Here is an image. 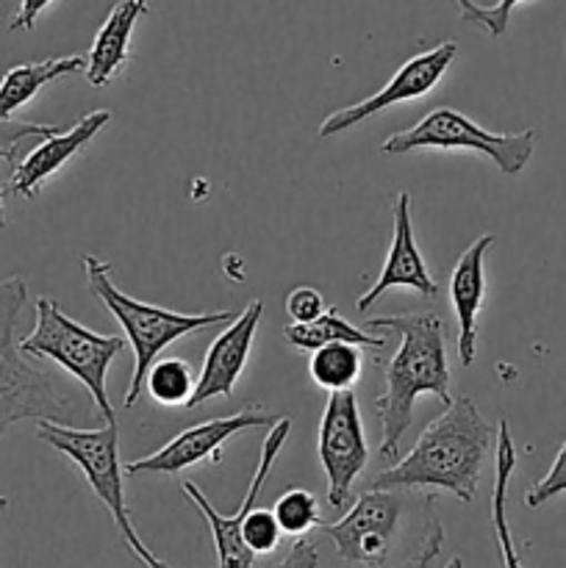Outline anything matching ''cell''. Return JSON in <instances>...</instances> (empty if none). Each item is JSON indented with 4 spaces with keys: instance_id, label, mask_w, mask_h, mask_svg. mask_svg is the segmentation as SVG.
<instances>
[{
    "instance_id": "obj_1",
    "label": "cell",
    "mask_w": 566,
    "mask_h": 568,
    "mask_svg": "<svg viewBox=\"0 0 566 568\" xmlns=\"http://www.w3.org/2000/svg\"><path fill=\"white\" fill-rule=\"evenodd\" d=\"M320 530L344 564L364 568H431L444 547L436 497L416 488H364L342 519Z\"/></svg>"
},
{
    "instance_id": "obj_2",
    "label": "cell",
    "mask_w": 566,
    "mask_h": 568,
    "mask_svg": "<svg viewBox=\"0 0 566 568\" xmlns=\"http://www.w3.org/2000/svg\"><path fill=\"white\" fill-rule=\"evenodd\" d=\"M370 331H386L400 338L392 361L386 366V392L375 399V414L381 422V460H394L405 433L414 425V405L422 394H433L444 405L453 403L447 366V322L438 314H386L366 316Z\"/></svg>"
},
{
    "instance_id": "obj_3",
    "label": "cell",
    "mask_w": 566,
    "mask_h": 568,
    "mask_svg": "<svg viewBox=\"0 0 566 568\" xmlns=\"http://www.w3.org/2000/svg\"><path fill=\"white\" fill-rule=\"evenodd\" d=\"M492 449L494 427L469 397H458L422 430L414 449L403 460L372 477L366 488L447 491L469 505L475 503Z\"/></svg>"
},
{
    "instance_id": "obj_4",
    "label": "cell",
    "mask_w": 566,
    "mask_h": 568,
    "mask_svg": "<svg viewBox=\"0 0 566 568\" xmlns=\"http://www.w3.org/2000/svg\"><path fill=\"white\" fill-rule=\"evenodd\" d=\"M28 303V283L20 275L0 281V438L17 422H53L61 427L94 430L105 419L87 392L48 369L28 364L17 342V320Z\"/></svg>"
},
{
    "instance_id": "obj_5",
    "label": "cell",
    "mask_w": 566,
    "mask_h": 568,
    "mask_svg": "<svg viewBox=\"0 0 566 568\" xmlns=\"http://www.w3.org/2000/svg\"><path fill=\"white\" fill-rule=\"evenodd\" d=\"M83 272H87L89 292L111 311L120 327L125 331V342L133 349V375L128 383V392L122 397L125 408H133L139 397L144 394V377H148L150 366L159 361L161 349L170 344L181 342L189 333L209 331V327L225 325V322L236 320L239 311H209V314H178V311H166L161 305L139 303L131 294L114 286L109 277L111 264L100 261L98 255H83L81 258Z\"/></svg>"
},
{
    "instance_id": "obj_6",
    "label": "cell",
    "mask_w": 566,
    "mask_h": 568,
    "mask_svg": "<svg viewBox=\"0 0 566 568\" xmlns=\"http://www.w3.org/2000/svg\"><path fill=\"white\" fill-rule=\"evenodd\" d=\"M37 438L81 469L83 480L89 483L94 497L105 505L122 541L139 564L144 568H170L159 555L150 552V547L139 538L137 527H133V516L125 497V466L120 460V425L78 430V427L53 425V422H37Z\"/></svg>"
},
{
    "instance_id": "obj_7",
    "label": "cell",
    "mask_w": 566,
    "mask_h": 568,
    "mask_svg": "<svg viewBox=\"0 0 566 568\" xmlns=\"http://www.w3.org/2000/svg\"><path fill=\"white\" fill-rule=\"evenodd\" d=\"M125 344V338L120 336H100V333L78 325L61 311L53 297L37 300V325L28 336L20 338L22 355L53 361L55 366H61L67 375L81 383L105 425H117V414L109 403V392H105V377Z\"/></svg>"
},
{
    "instance_id": "obj_8",
    "label": "cell",
    "mask_w": 566,
    "mask_h": 568,
    "mask_svg": "<svg viewBox=\"0 0 566 568\" xmlns=\"http://www.w3.org/2000/svg\"><path fill=\"white\" fill-rule=\"evenodd\" d=\"M381 150L386 155H405L414 150H469V153L486 155L503 175H519L533 159L536 131L527 128L516 133H492L475 125L461 111L442 105V109L427 111L408 131L392 133Z\"/></svg>"
},
{
    "instance_id": "obj_9",
    "label": "cell",
    "mask_w": 566,
    "mask_h": 568,
    "mask_svg": "<svg viewBox=\"0 0 566 568\" xmlns=\"http://www.w3.org/2000/svg\"><path fill=\"white\" fill-rule=\"evenodd\" d=\"M322 471L327 477V503L331 508H347L353 486L370 464L364 422H361L358 397L355 392H336L327 397L325 414L320 422V442H316Z\"/></svg>"
},
{
    "instance_id": "obj_10",
    "label": "cell",
    "mask_w": 566,
    "mask_h": 568,
    "mask_svg": "<svg viewBox=\"0 0 566 568\" xmlns=\"http://www.w3.org/2000/svg\"><path fill=\"white\" fill-rule=\"evenodd\" d=\"M283 416L275 410H264L261 405H247L239 414L222 416V419L200 422V425L186 427L178 433L172 442L155 449L153 455L131 460L125 464V477L137 475H181V471L192 469V466L211 460V464H222V447L228 438L239 436V433L259 430V427H275Z\"/></svg>"
},
{
    "instance_id": "obj_11",
    "label": "cell",
    "mask_w": 566,
    "mask_h": 568,
    "mask_svg": "<svg viewBox=\"0 0 566 568\" xmlns=\"http://www.w3.org/2000/svg\"><path fill=\"white\" fill-rule=\"evenodd\" d=\"M289 433H292V419H289V416H283L275 427H270L264 447H261L259 466H255L253 471V480H250L242 505H239V510L233 516H222L220 510L209 503V497L200 491V486H194L192 480H186L181 486L183 497L200 510V516H203L205 525H209L211 541H214V552H216V568H259V558H255L242 541V521L244 516L255 508V499H259L261 488L266 486V477H270L277 455H281L283 447H286Z\"/></svg>"
},
{
    "instance_id": "obj_12",
    "label": "cell",
    "mask_w": 566,
    "mask_h": 568,
    "mask_svg": "<svg viewBox=\"0 0 566 568\" xmlns=\"http://www.w3.org/2000/svg\"><path fill=\"white\" fill-rule=\"evenodd\" d=\"M458 55V44L455 42H442L436 48L425 50V53H416L400 67L392 75V81L381 89V92L370 94V98L358 100V103L347 105V109H338L333 114L325 116V122L320 125L316 136L320 139H336L342 133H347L350 128L361 125V122L372 120L381 111L392 109L397 103H408V100L425 98L433 87H438L444 78V72L449 70V64Z\"/></svg>"
},
{
    "instance_id": "obj_13",
    "label": "cell",
    "mask_w": 566,
    "mask_h": 568,
    "mask_svg": "<svg viewBox=\"0 0 566 568\" xmlns=\"http://www.w3.org/2000/svg\"><path fill=\"white\" fill-rule=\"evenodd\" d=\"M261 316H264V303L253 300L247 308L211 342L209 353H205L203 369H200L198 388L189 403V408L209 403L214 397H233L239 377H242L244 366H247L250 353H253L255 333H259Z\"/></svg>"
},
{
    "instance_id": "obj_14",
    "label": "cell",
    "mask_w": 566,
    "mask_h": 568,
    "mask_svg": "<svg viewBox=\"0 0 566 568\" xmlns=\"http://www.w3.org/2000/svg\"><path fill=\"white\" fill-rule=\"evenodd\" d=\"M394 214V236L392 247H388L386 264H383L381 275H377L375 286L364 292L355 303L361 314L372 308V303L383 297L388 288H414L422 297H436L438 286L433 283L431 272H427L425 258H422L420 247L414 239V222H411V194L400 192L392 205Z\"/></svg>"
},
{
    "instance_id": "obj_15",
    "label": "cell",
    "mask_w": 566,
    "mask_h": 568,
    "mask_svg": "<svg viewBox=\"0 0 566 568\" xmlns=\"http://www.w3.org/2000/svg\"><path fill=\"white\" fill-rule=\"evenodd\" d=\"M111 122V111L98 109L92 114L81 116L70 131H61L55 136L42 139L26 159H20L14 164V172L9 178V192L20 194L26 200H37L42 192L44 181L53 178L72 155L81 153L100 131Z\"/></svg>"
},
{
    "instance_id": "obj_16",
    "label": "cell",
    "mask_w": 566,
    "mask_h": 568,
    "mask_svg": "<svg viewBox=\"0 0 566 568\" xmlns=\"http://www.w3.org/2000/svg\"><path fill=\"white\" fill-rule=\"evenodd\" d=\"M492 244V233L475 239L455 261L453 277H449V303L458 320L461 366H472L477 358V316L486 303V253Z\"/></svg>"
},
{
    "instance_id": "obj_17",
    "label": "cell",
    "mask_w": 566,
    "mask_h": 568,
    "mask_svg": "<svg viewBox=\"0 0 566 568\" xmlns=\"http://www.w3.org/2000/svg\"><path fill=\"white\" fill-rule=\"evenodd\" d=\"M150 11V0H117L103 20L87 55V81L92 87H109L122 67L131 61V37L137 22Z\"/></svg>"
},
{
    "instance_id": "obj_18",
    "label": "cell",
    "mask_w": 566,
    "mask_h": 568,
    "mask_svg": "<svg viewBox=\"0 0 566 568\" xmlns=\"http://www.w3.org/2000/svg\"><path fill=\"white\" fill-rule=\"evenodd\" d=\"M81 70H87V55H53V59L11 67L0 81V122H9L48 83L75 75Z\"/></svg>"
},
{
    "instance_id": "obj_19",
    "label": "cell",
    "mask_w": 566,
    "mask_h": 568,
    "mask_svg": "<svg viewBox=\"0 0 566 568\" xmlns=\"http://www.w3.org/2000/svg\"><path fill=\"white\" fill-rule=\"evenodd\" d=\"M516 444L511 436V425L499 419L497 425V444H494V488H492V527L494 538H497L499 558H503V568H525L519 552L514 547V536H511L508 525V486L511 477L516 471Z\"/></svg>"
},
{
    "instance_id": "obj_20",
    "label": "cell",
    "mask_w": 566,
    "mask_h": 568,
    "mask_svg": "<svg viewBox=\"0 0 566 568\" xmlns=\"http://www.w3.org/2000/svg\"><path fill=\"white\" fill-rule=\"evenodd\" d=\"M283 342L297 353H314V349L325 347V344H353V347L366 349H383L386 338L372 336V333L361 331V327L350 325L347 320L338 316V308H325V314L316 316L309 325H286L283 327Z\"/></svg>"
},
{
    "instance_id": "obj_21",
    "label": "cell",
    "mask_w": 566,
    "mask_h": 568,
    "mask_svg": "<svg viewBox=\"0 0 566 568\" xmlns=\"http://www.w3.org/2000/svg\"><path fill=\"white\" fill-rule=\"evenodd\" d=\"M361 366H364V358H361V349L353 347V344H325V347L314 349L309 361V375L311 381L320 388H325L327 394L336 392H350V388L358 383Z\"/></svg>"
},
{
    "instance_id": "obj_22",
    "label": "cell",
    "mask_w": 566,
    "mask_h": 568,
    "mask_svg": "<svg viewBox=\"0 0 566 568\" xmlns=\"http://www.w3.org/2000/svg\"><path fill=\"white\" fill-rule=\"evenodd\" d=\"M194 388L198 381L183 358H159L144 377V392L161 408H189Z\"/></svg>"
},
{
    "instance_id": "obj_23",
    "label": "cell",
    "mask_w": 566,
    "mask_h": 568,
    "mask_svg": "<svg viewBox=\"0 0 566 568\" xmlns=\"http://www.w3.org/2000/svg\"><path fill=\"white\" fill-rule=\"evenodd\" d=\"M272 514H275L283 536L305 538L314 527H322L320 503H316L314 494L305 491V488H289L283 497H277Z\"/></svg>"
},
{
    "instance_id": "obj_24",
    "label": "cell",
    "mask_w": 566,
    "mask_h": 568,
    "mask_svg": "<svg viewBox=\"0 0 566 568\" xmlns=\"http://www.w3.org/2000/svg\"><path fill=\"white\" fill-rule=\"evenodd\" d=\"M242 541L255 558H270L283 541L281 525H277L275 514L264 508H253L242 521Z\"/></svg>"
},
{
    "instance_id": "obj_25",
    "label": "cell",
    "mask_w": 566,
    "mask_h": 568,
    "mask_svg": "<svg viewBox=\"0 0 566 568\" xmlns=\"http://www.w3.org/2000/svg\"><path fill=\"white\" fill-rule=\"evenodd\" d=\"M453 3L458 6L461 20L469 22V26L483 28L492 39H499L505 31H508V22H511V14H514V9L519 3H525V0H497L494 6H481L475 3V0H453Z\"/></svg>"
},
{
    "instance_id": "obj_26",
    "label": "cell",
    "mask_w": 566,
    "mask_h": 568,
    "mask_svg": "<svg viewBox=\"0 0 566 568\" xmlns=\"http://www.w3.org/2000/svg\"><path fill=\"white\" fill-rule=\"evenodd\" d=\"M560 494H566V442L560 444L558 455H555L547 475H544L536 486H530L525 491V505L527 508H542V505L560 497Z\"/></svg>"
},
{
    "instance_id": "obj_27",
    "label": "cell",
    "mask_w": 566,
    "mask_h": 568,
    "mask_svg": "<svg viewBox=\"0 0 566 568\" xmlns=\"http://www.w3.org/2000/svg\"><path fill=\"white\" fill-rule=\"evenodd\" d=\"M286 314L292 316V325H309L316 316L325 314V300L316 288L297 286L286 297Z\"/></svg>"
},
{
    "instance_id": "obj_28",
    "label": "cell",
    "mask_w": 566,
    "mask_h": 568,
    "mask_svg": "<svg viewBox=\"0 0 566 568\" xmlns=\"http://www.w3.org/2000/svg\"><path fill=\"white\" fill-rule=\"evenodd\" d=\"M61 133L59 125H44V122H0V144L3 148H20L26 139H50Z\"/></svg>"
},
{
    "instance_id": "obj_29",
    "label": "cell",
    "mask_w": 566,
    "mask_h": 568,
    "mask_svg": "<svg viewBox=\"0 0 566 568\" xmlns=\"http://www.w3.org/2000/svg\"><path fill=\"white\" fill-rule=\"evenodd\" d=\"M50 3H53V0H20V9L11 17L9 31H31V28L37 26L39 14H42Z\"/></svg>"
},
{
    "instance_id": "obj_30",
    "label": "cell",
    "mask_w": 566,
    "mask_h": 568,
    "mask_svg": "<svg viewBox=\"0 0 566 568\" xmlns=\"http://www.w3.org/2000/svg\"><path fill=\"white\" fill-rule=\"evenodd\" d=\"M320 566V555H316V547L305 538H297L289 549L286 560H283L281 568H316Z\"/></svg>"
},
{
    "instance_id": "obj_31",
    "label": "cell",
    "mask_w": 566,
    "mask_h": 568,
    "mask_svg": "<svg viewBox=\"0 0 566 568\" xmlns=\"http://www.w3.org/2000/svg\"><path fill=\"white\" fill-rule=\"evenodd\" d=\"M17 150L20 148H3V144H0V161H14L17 164ZM6 225V209H3V189H0V227Z\"/></svg>"
},
{
    "instance_id": "obj_32",
    "label": "cell",
    "mask_w": 566,
    "mask_h": 568,
    "mask_svg": "<svg viewBox=\"0 0 566 568\" xmlns=\"http://www.w3.org/2000/svg\"><path fill=\"white\" fill-rule=\"evenodd\" d=\"M444 568H464V560H461V558H449V564L444 566Z\"/></svg>"
},
{
    "instance_id": "obj_33",
    "label": "cell",
    "mask_w": 566,
    "mask_h": 568,
    "mask_svg": "<svg viewBox=\"0 0 566 568\" xmlns=\"http://www.w3.org/2000/svg\"><path fill=\"white\" fill-rule=\"evenodd\" d=\"M6 508H9V499H6V497H0V516L6 514Z\"/></svg>"
}]
</instances>
